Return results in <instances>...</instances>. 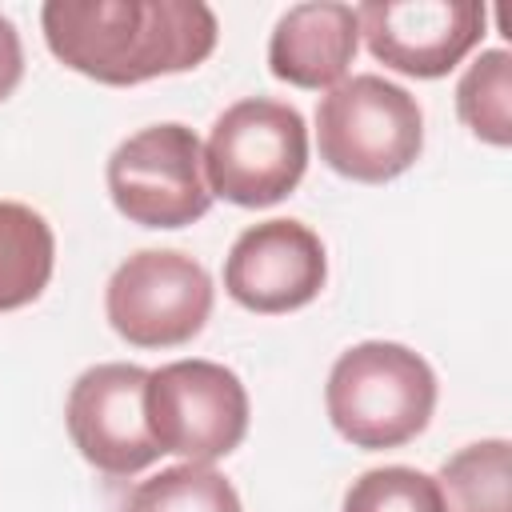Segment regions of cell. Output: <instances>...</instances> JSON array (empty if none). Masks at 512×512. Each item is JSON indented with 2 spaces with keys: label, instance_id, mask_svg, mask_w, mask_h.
I'll list each match as a JSON object with an SVG mask.
<instances>
[{
  "label": "cell",
  "instance_id": "obj_5",
  "mask_svg": "<svg viewBox=\"0 0 512 512\" xmlns=\"http://www.w3.org/2000/svg\"><path fill=\"white\" fill-rule=\"evenodd\" d=\"M148 432L160 456L212 464L248 436V388L216 360H172L148 372L144 388Z\"/></svg>",
  "mask_w": 512,
  "mask_h": 512
},
{
  "label": "cell",
  "instance_id": "obj_14",
  "mask_svg": "<svg viewBox=\"0 0 512 512\" xmlns=\"http://www.w3.org/2000/svg\"><path fill=\"white\" fill-rule=\"evenodd\" d=\"M456 116L476 140L492 148L512 144V56L508 48H488L464 68L456 84Z\"/></svg>",
  "mask_w": 512,
  "mask_h": 512
},
{
  "label": "cell",
  "instance_id": "obj_11",
  "mask_svg": "<svg viewBox=\"0 0 512 512\" xmlns=\"http://www.w3.org/2000/svg\"><path fill=\"white\" fill-rule=\"evenodd\" d=\"M360 48V20L352 4L312 0L292 4L268 36V72L292 88H336Z\"/></svg>",
  "mask_w": 512,
  "mask_h": 512
},
{
  "label": "cell",
  "instance_id": "obj_2",
  "mask_svg": "<svg viewBox=\"0 0 512 512\" xmlns=\"http://www.w3.org/2000/svg\"><path fill=\"white\" fill-rule=\"evenodd\" d=\"M324 408L352 448H400L416 440L436 412V372L408 344L364 340L336 356Z\"/></svg>",
  "mask_w": 512,
  "mask_h": 512
},
{
  "label": "cell",
  "instance_id": "obj_17",
  "mask_svg": "<svg viewBox=\"0 0 512 512\" xmlns=\"http://www.w3.org/2000/svg\"><path fill=\"white\" fill-rule=\"evenodd\" d=\"M24 80V44L16 24L0 12V104L16 92V84Z\"/></svg>",
  "mask_w": 512,
  "mask_h": 512
},
{
  "label": "cell",
  "instance_id": "obj_1",
  "mask_svg": "<svg viewBox=\"0 0 512 512\" xmlns=\"http://www.w3.org/2000/svg\"><path fill=\"white\" fill-rule=\"evenodd\" d=\"M40 28L64 68L112 88L192 72L220 40L216 12L200 0H48Z\"/></svg>",
  "mask_w": 512,
  "mask_h": 512
},
{
  "label": "cell",
  "instance_id": "obj_16",
  "mask_svg": "<svg viewBox=\"0 0 512 512\" xmlns=\"http://www.w3.org/2000/svg\"><path fill=\"white\" fill-rule=\"evenodd\" d=\"M340 512H444V508H440L436 476H424L420 468L408 464H384L360 472L348 484Z\"/></svg>",
  "mask_w": 512,
  "mask_h": 512
},
{
  "label": "cell",
  "instance_id": "obj_6",
  "mask_svg": "<svg viewBox=\"0 0 512 512\" xmlns=\"http://www.w3.org/2000/svg\"><path fill=\"white\" fill-rule=\"evenodd\" d=\"M116 212L140 228H184L212 208L204 144L188 124H148L120 140L104 168Z\"/></svg>",
  "mask_w": 512,
  "mask_h": 512
},
{
  "label": "cell",
  "instance_id": "obj_12",
  "mask_svg": "<svg viewBox=\"0 0 512 512\" xmlns=\"http://www.w3.org/2000/svg\"><path fill=\"white\" fill-rule=\"evenodd\" d=\"M52 268V224L20 200H0V312H16L40 300V292L52 280Z\"/></svg>",
  "mask_w": 512,
  "mask_h": 512
},
{
  "label": "cell",
  "instance_id": "obj_15",
  "mask_svg": "<svg viewBox=\"0 0 512 512\" xmlns=\"http://www.w3.org/2000/svg\"><path fill=\"white\" fill-rule=\"evenodd\" d=\"M124 512H244L232 480L212 464H172L140 480Z\"/></svg>",
  "mask_w": 512,
  "mask_h": 512
},
{
  "label": "cell",
  "instance_id": "obj_9",
  "mask_svg": "<svg viewBox=\"0 0 512 512\" xmlns=\"http://www.w3.org/2000/svg\"><path fill=\"white\" fill-rule=\"evenodd\" d=\"M368 52L416 80L448 76L484 36V4L476 0H368L356 8Z\"/></svg>",
  "mask_w": 512,
  "mask_h": 512
},
{
  "label": "cell",
  "instance_id": "obj_3",
  "mask_svg": "<svg viewBox=\"0 0 512 512\" xmlns=\"http://www.w3.org/2000/svg\"><path fill=\"white\" fill-rule=\"evenodd\" d=\"M316 148L336 176L356 184H384L420 160L424 112L408 88L376 72H360L320 96Z\"/></svg>",
  "mask_w": 512,
  "mask_h": 512
},
{
  "label": "cell",
  "instance_id": "obj_4",
  "mask_svg": "<svg viewBox=\"0 0 512 512\" xmlns=\"http://www.w3.org/2000/svg\"><path fill=\"white\" fill-rule=\"evenodd\" d=\"M308 168V124L304 116L268 96H248L228 104L204 140V180L208 192L240 204L268 208L280 204Z\"/></svg>",
  "mask_w": 512,
  "mask_h": 512
},
{
  "label": "cell",
  "instance_id": "obj_10",
  "mask_svg": "<svg viewBox=\"0 0 512 512\" xmlns=\"http://www.w3.org/2000/svg\"><path fill=\"white\" fill-rule=\"evenodd\" d=\"M328 280L320 236L300 220H264L244 228L224 260V292L260 316H280L312 304Z\"/></svg>",
  "mask_w": 512,
  "mask_h": 512
},
{
  "label": "cell",
  "instance_id": "obj_7",
  "mask_svg": "<svg viewBox=\"0 0 512 512\" xmlns=\"http://www.w3.org/2000/svg\"><path fill=\"white\" fill-rule=\"evenodd\" d=\"M212 276L176 248H140L104 288V316L132 348H176L204 332L212 316Z\"/></svg>",
  "mask_w": 512,
  "mask_h": 512
},
{
  "label": "cell",
  "instance_id": "obj_13",
  "mask_svg": "<svg viewBox=\"0 0 512 512\" xmlns=\"http://www.w3.org/2000/svg\"><path fill=\"white\" fill-rule=\"evenodd\" d=\"M436 488L444 512H512V444L504 436L464 444L440 464Z\"/></svg>",
  "mask_w": 512,
  "mask_h": 512
},
{
  "label": "cell",
  "instance_id": "obj_8",
  "mask_svg": "<svg viewBox=\"0 0 512 512\" xmlns=\"http://www.w3.org/2000/svg\"><path fill=\"white\" fill-rule=\"evenodd\" d=\"M148 368L108 360L92 364L76 376L64 400V424L76 452L104 476H136L144 472L160 448L148 432L144 412Z\"/></svg>",
  "mask_w": 512,
  "mask_h": 512
}]
</instances>
